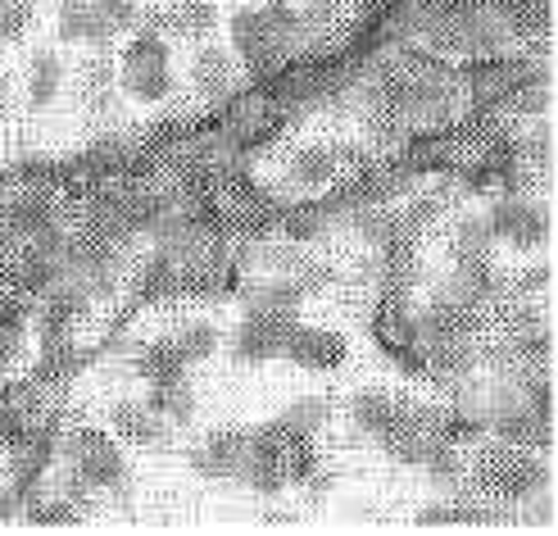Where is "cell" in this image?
Instances as JSON below:
<instances>
[{
  "mask_svg": "<svg viewBox=\"0 0 558 536\" xmlns=\"http://www.w3.org/2000/svg\"><path fill=\"white\" fill-rule=\"evenodd\" d=\"M173 55H169V41H163L155 27H142L128 50H123V64H119V82H123V92L132 100H163V96H173Z\"/></svg>",
  "mask_w": 558,
  "mask_h": 536,
  "instance_id": "1",
  "label": "cell"
},
{
  "mask_svg": "<svg viewBox=\"0 0 558 536\" xmlns=\"http://www.w3.org/2000/svg\"><path fill=\"white\" fill-rule=\"evenodd\" d=\"M69 464L77 473V483L82 487H92V491H114L128 483V460H123V450L119 441L100 432V428H77L73 441H69Z\"/></svg>",
  "mask_w": 558,
  "mask_h": 536,
  "instance_id": "2",
  "label": "cell"
},
{
  "mask_svg": "<svg viewBox=\"0 0 558 536\" xmlns=\"http://www.w3.org/2000/svg\"><path fill=\"white\" fill-rule=\"evenodd\" d=\"M136 19V0H60L64 41H105Z\"/></svg>",
  "mask_w": 558,
  "mask_h": 536,
  "instance_id": "3",
  "label": "cell"
},
{
  "mask_svg": "<svg viewBox=\"0 0 558 536\" xmlns=\"http://www.w3.org/2000/svg\"><path fill=\"white\" fill-rule=\"evenodd\" d=\"M241 483L259 496H277L291 477H287V445L277 437L272 422L250 432V445H245V468H241Z\"/></svg>",
  "mask_w": 558,
  "mask_h": 536,
  "instance_id": "4",
  "label": "cell"
},
{
  "mask_svg": "<svg viewBox=\"0 0 558 536\" xmlns=\"http://www.w3.org/2000/svg\"><path fill=\"white\" fill-rule=\"evenodd\" d=\"M232 46H236V60L250 73H264L272 64H282V55H287L291 41L264 19V10H241L232 19Z\"/></svg>",
  "mask_w": 558,
  "mask_h": 536,
  "instance_id": "5",
  "label": "cell"
},
{
  "mask_svg": "<svg viewBox=\"0 0 558 536\" xmlns=\"http://www.w3.org/2000/svg\"><path fill=\"white\" fill-rule=\"evenodd\" d=\"M291 327H295V314H272V309L250 305L245 323L236 327L232 355H236L241 364H264V359H272V355H282Z\"/></svg>",
  "mask_w": 558,
  "mask_h": 536,
  "instance_id": "6",
  "label": "cell"
},
{
  "mask_svg": "<svg viewBox=\"0 0 558 536\" xmlns=\"http://www.w3.org/2000/svg\"><path fill=\"white\" fill-rule=\"evenodd\" d=\"M245 445H250L245 428H218V432H209V441L191 450V468L209 477V483H241Z\"/></svg>",
  "mask_w": 558,
  "mask_h": 536,
  "instance_id": "7",
  "label": "cell"
},
{
  "mask_svg": "<svg viewBox=\"0 0 558 536\" xmlns=\"http://www.w3.org/2000/svg\"><path fill=\"white\" fill-rule=\"evenodd\" d=\"M486 228H490L495 241L532 250V246H545V237H549V214L532 201H499L486 218Z\"/></svg>",
  "mask_w": 558,
  "mask_h": 536,
  "instance_id": "8",
  "label": "cell"
},
{
  "mask_svg": "<svg viewBox=\"0 0 558 536\" xmlns=\"http://www.w3.org/2000/svg\"><path fill=\"white\" fill-rule=\"evenodd\" d=\"M345 336L341 332H331V327H291L287 332V346L282 355L291 364H300V369H314V373H327V369H341L345 364Z\"/></svg>",
  "mask_w": 558,
  "mask_h": 536,
  "instance_id": "9",
  "label": "cell"
},
{
  "mask_svg": "<svg viewBox=\"0 0 558 536\" xmlns=\"http://www.w3.org/2000/svg\"><path fill=\"white\" fill-rule=\"evenodd\" d=\"M477 477L490 491L522 500L541 487V464L532 455H513V450H490V455H482V464H477Z\"/></svg>",
  "mask_w": 558,
  "mask_h": 536,
  "instance_id": "10",
  "label": "cell"
},
{
  "mask_svg": "<svg viewBox=\"0 0 558 536\" xmlns=\"http://www.w3.org/2000/svg\"><path fill=\"white\" fill-rule=\"evenodd\" d=\"M109 422H114V437L128 441V445H163V437H169V422H163L146 401H119L114 409H109Z\"/></svg>",
  "mask_w": 558,
  "mask_h": 536,
  "instance_id": "11",
  "label": "cell"
},
{
  "mask_svg": "<svg viewBox=\"0 0 558 536\" xmlns=\"http://www.w3.org/2000/svg\"><path fill=\"white\" fill-rule=\"evenodd\" d=\"M146 405L169 422V428H186V422L195 418V391H191V382H186V373H173V378H159V382H150V396H146Z\"/></svg>",
  "mask_w": 558,
  "mask_h": 536,
  "instance_id": "12",
  "label": "cell"
},
{
  "mask_svg": "<svg viewBox=\"0 0 558 536\" xmlns=\"http://www.w3.org/2000/svg\"><path fill=\"white\" fill-rule=\"evenodd\" d=\"M191 82L201 96H228L232 82H236V60L222 46H205L191 64Z\"/></svg>",
  "mask_w": 558,
  "mask_h": 536,
  "instance_id": "13",
  "label": "cell"
},
{
  "mask_svg": "<svg viewBox=\"0 0 558 536\" xmlns=\"http://www.w3.org/2000/svg\"><path fill=\"white\" fill-rule=\"evenodd\" d=\"M64 87V60L54 50H37L27 60V105L33 109H46Z\"/></svg>",
  "mask_w": 558,
  "mask_h": 536,
  "instance_id": "14",
  "label": "cell"
},
{
  "mask_svg": "<svg viewBox=\"0 0 558 536\" xmlns=\"http://www.w3.org/2000/svg\"><path fill=\"white\" fill-rule=\"evenodd\" d=\"M354 418H359V428L364 432H377V437H386V432H396L400 422H409L404 418V409L386 396V391H364V396L354 401Z\"/></svg>",
  "mask_w": 558,
  "mask_h": 536,
  "instance_id": "15",
  "label": "cell"
},
{
  "mask_svg": "<svg viewBox=\"0 0 558 536\" xmlns=\"http://www.w3.org/2000/svg\"><path fill=\"white\" fill-rule=\"evenodd\" d=\"M132 369H136V378H142V382H159V378L186 373V364H182V355H178V346H173V342H150V346L136 350Z\"/></svg>",
  "mask_w": 558,
  "mask_h": 536,
  "instance_id": "16",
  "label": "cell"
},
{
  "mask_svg": "<svg viewBox=\"0 0 558 536\" xmlns=\"http://www.w3.org/2000/svg\"><path fill=\"white\" fill-rule=\"evenodd\" d=\"M327 414H331L327 401H300L287 414H277L272 428H277V437H314L323 422H327Z\"/></svg>",
  "mask_w": 558,
  "mask_h": 536,
  "instance_id": "17",
  "label": "cell"
},
{
  "mask_svg": "<svg viewBox=\"0 0 558 536\" xmlns=\"http://www.w3.org/2000/svg\"><path fill=\"white\" fill-rule=\"evenodd\" d=\"M490 246H495V237L486 228V218H468L463 228H459V241H454L459 264L463 269H486L490 264Z\"/></svg>",
  "mask_w": 558,
  "mask_h": 536,
  "instance_id": "18",
  "label": "cell"
},
{
  "mask_svg": "<svg viewBox=\"0 0 558 536\" xmlns=\"http://www.w3.org/2000/svg\"><path fill=\"white\" fill-rule=\"evenodd\" d=\"M291 174H295V182H304V187L327 182L331 174H337V151H331V146H310V151H300V155L291 159Z\"/></svg>",
  "mask_w": 558,
  "mask_h": 536,
  "instance_id": "19",
  "label": "cell"
},
{
  "mask_svg": "<svg viewBox=\"0 0 558 536\" xmlns=\"http://www.w3.org/2000/svg\"><path fill=\"white\" fill-rule=\"evenodd\" d=\"M173 19L186 37H209L218 19V0H173Z\"/></svg>",
  "mask_w": 558,
  "mask_h": 536,
  "instance_id": "20",
  "label": "cell"
},
{
  "mask_svg": "<svg viewBox=\"0 0 558 536\" xmlns=\"http://www.w3.org/2000/svg\"><path fill=\"white\" fill-rule=\"evenodd\" d=\"M173 346H178L182 364H201V359H209V355L218 350V332H214L209 323H195V327H186L182 336H173Z\"/></svg>",
  "mask_w": 558,
  "mask_h": 536,
  "instance_id": "21",
  "label": "cell"
},
{
  "mask_svg": "<svg viewBox=\"0 0 558 536\" xmlns=\"http://www.w3.org/2000/svg\"><path fill=\"white\" fill-rule=\"evenodd\" d=\"M33 27V0H0V46L19 41Z\"/></svg>",
  "mask_w": 558,
  "mask_h": 536,
  "instance_id": "22",
  "label": "cell"
},
{
  "mask_svg": "<svg viewBox=\"0 0 558 536\" xmlns=\"http://www.w3.org/2000/svg\"><path fill=\"white\" fill-rule=\"evenodd\" d=\"M5 96H10V82H5V73H0V123H5Z\"/></svg>",
  "mask_w": 558,
  "mask_h": 536,
  "instance_id": "23",
  "label": "cell"
}]
</instances>
